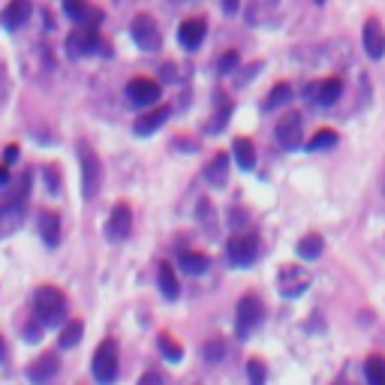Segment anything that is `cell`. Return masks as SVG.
<instances>
[{
  "mask_svg": "<svg viewBox=\"0 0 385 385\" xmlns=\"http://www.w3.org/2000/svg\"><path fill=\"white\" fill-rule=\"evenodd\" d=\"M34 310L45 329H57V325L67 322V298L57 286H39L34 295Z\"/></svg>",
  "mask_w": 385,
  "mask_h": 385,
  "instance_id": "obj_1",
  "label": "cell"
},
{
  "mask_svg": "<svg viewBox=\"0 0 385 385\" xmlns=\"http://www.w3.org/2000/svg\"><path fill=\"white\" fill-rule=\"evenodd\" d=\"M28 196H30V178L24 175L21 184H19V190L10 193L3 202H0V238H6V235H12V232H19V229H21Z\"/></svg>",
  "mask_w": 385,
  "mask_h": 385,
  "instance_id": "obj_2",
  "label": "cell"
},
{
  "mask_svg": "<svg viewBox=\"0 0 385 385\" xmlns=\"http://www.w3.org/2000/svg\"><path fill=\"white\" fill-rule=\"evenodd\" d=\"M79 163H81V199L91 202L100 190V157L85 142L79 145Z\"/></svg>",
  "mask_w": 385,
  "mask_h": 385,
  "instance_id": "obj_3",
  "label": "cell"
},
{
  "mask_svg": "<svg viewBox=\"0 0 385 385\" xmlns=\"http://www.w3.org/2000/svg\"><path fill=\"white\" fill-rule=\"evenodd\" d=\"M129 37H133V43L142 48V52H160V45H163L160 28L151 15H136L133 24H129Z\"/></svg>",
  "mask_w": 385,
  "mask_h": 385,
  "instance_id": "obj_4",
  "label": "cell"
},
{
  "mask_svg": "<svg viewBox=\"0 0 385 385\" xmlns=\"http://www.w3.org/2000/svg\"><path fill=\"white\" fill-rule=\"evenodd\" d=\"M259 322H262V301L256 295H244L238 301V316H235V331H238V337L247 340Z\"/></svg>",
  "mask_w": 385,
  "mask_h": 385,
  "instance_id": "obj_5",
  "label": "cell"
},
{
  "mask_svg": "<svg viewBox=\"0 0 385 385\" xmlns=\"http://www.w3.org/2000/svg\"><path fill=\"white\" fill-rule=\"evenodd\" d=\"M310 286V274L301 265H283L280 274H277V289H280L283 298H298L304 295Z\"/></svg>",
  "mask_w": 385,
  "mask_h": 385,
  "instance_id": "obj_6",
  "label": "cell"
},
{
  "mask_svg": "<svg viewBox=\"0 0 385 385\" xmlns=\"http://www.w3.org/2000/svg\"><path fill=\"white\" fill-rule=\"evenodd\" d=\"M94 376L100 382H114V376H118V346H114V340H103L100 349L94 352Z\"/></svg>",
  "mask_w": 385,
  "mask_h": 385,
  "instance_id": "obj_7",
  "label": "cell"
},
{
  "mask_svg": "<svg viewBox=\"0 0 385 385\" xmlns=\"http://www.w3.org/2000/svg\"><path fill=\"white\" fill-rule=\"evenodd\" d=\"M103 48V39L96 34V28H85L79 24V30H72L67 39V52L70 57H85V54H96Z\"/></svg>",
  "mask_w": 385,
  "mask_h": 385,
  "instance_id": "obj_8",
  "label": "cell"
},
{
  "mask_svg": "<svg viewBox=\"0 0 385 385\" xmlns=\"http://www.w3.org/2000/svg\"><path fill=\"white\" fill-rule=\"evenodd\" d=\"M226 250H229V259H232L235 268H247L259 256V241L253 235H232Z\"/></svg>",
  "mask_w": 385,
  "mask_h": 385,
  "instance_id": "obj_9",
  "label": "cell"
},
{
  "mask_svg": "<svg viewBox=\"0 0 385 385\" xmlns=\"http://www.w3.org/2000/svg\"><path fill=\"white\" fill-rule=\"evenodd\" d=\"M129 229H133V211H129L127 202H118L109 214V223H105V238L118 244L129 235Z\"/></svg>",
  "mask_w": 385,
  "mask_h": 385,
  "instance_id": "obj_10",
  "label": "cell"
},
{
  "mask_svg": "<svg viewBox=\"0 0 385 385\" xmlns=\"http://www.w3.org/2000/svg\"><path fill=\"white\" fill-rule=\"evenodd\" d=\"M301 133H304V121H301V114H283L280 121H277V142H280L286 151H298L301 147Z\"/></svg>",
  "mask_w": 385,
  "mask_h": 385,
  "instance_id": "obj_11",
  "label": "cell"
},
{
  "mask_svg": "<svg viewBox=\"0 0 385 385\" xmlns=\"http://www.w3.org/2000/svg\"><path fill=\"white\" fill-rule=\"evenodd\" d=\"M127 100L138 105V109H147V105L160 103V85L154 79H133L127 85Z\"/></svg>",
  "mask_w": 385,
  "mask_h": 385,
  "instance_id": "obj_12",
  "label": "cell"
},
{
  "mask_svg": "<svg viewBox=\"0 0 385 385\" xmlns=\"http://www.w3.org/2000/svg\"><path fill=\"white\" fill-rule=\"evenodd\" d=\"M362 39H364V52L379 61L385 54V28L379 24V19H367L364 21V30H362Z\"/></svg>",
  "mask_w": 385,
  "mask_h": 385,
  "instance_id": "obj_13",
  "label": "cell"
},
{
  "mask_svg": "<svg viewBox=\"0 0 385 385\" xmlns=\"http://www.w3.org/2000/svg\"><path fill=\"white\" fill-rule=\"evenodd\" d=\"M30 12H34V3H30V0H10L6 10L0 12V24H3L6 30H19L21 24L30 19Z\"/></svg>",
  "mask_w": 385,
  "mask_h": 385,
  "instance_id": "obj_14",
  "label": "cell"
},
{
  "mask_svg": "<svg viewBox=\"0 0 385 385\" xmlns=\"http://www.w3.org/2000/svg\"><path fill=\"white\" fill-rule=\"evenodd\" d=\"M307 94H310V100L319 103V105H334L340 100V94H343V81L337 76L325 79V81H319V85H310Z\"/></svg>",
  "mask_w": 385,
  "mask_h": 385,
  "instance_id": "obj_15",
  "label": "cell"
},
{
  "mask_svg": "<svg viewBox=\"0 0 385 385\" xmlns=\"http://www.w3.org/2000/svg\"><path fill=\"white\" fill-rule=\"evenodd\" d=\"M205 30H208L205 19H187V21H181V28H178V43L184 48H199L205 39Z\"/></svg>",
  "mask_w": 385,
  "mask_h": 385,
  "instance_id": "obj_16",
  "label": "cell"
},
{
  "mask_svg": "<svg viewBox=\"0 0 385 385\" xmlns=\"http://www.w3.org/2000/svg\"><path fill=\"white\" fill-rule=\"evenodd\" d=\"M166 121H169V105H157V109L145 112L142 118L136 121L133 133H136V136H151V133H157V129L166 124Z\"/></svg>",
  "mask_w": 385,
  "mask_h": 385,
  "instance_id": "obj_17",
  "label": "cell"
},
{
  "mask_svg": "<svg viewBox=\"0 0 385 385\" xmlns=\"http://www.w3.org/2000/svg\"><path fill=\"white\" fill-rule=\"evenodd\" d=\"M57 371H61V362H57L54 352H48V355H39L37 362L28 367V379L30 382H48Z\"/></svg>",
  "mask_w": 385,
  "mask_h": 385,
  "instance_id": "obj_18",
  "label": "cell"
},
{
  "mask_svg": "<svg viewBox=\"0 0 385 385\" xmlns=\"http://www.w3.org/2000/svg\"><path fill=\"white\" fill-rule=\"evenodd\" d=\"M39 235H43V241L48 247H57V244H61V217H57L54 211H45V214L39 217Z\"/></svg>",
  "mask_w": 385,
  "mask_h": 385,
  "instance_id": "obj_19",
  "label": "cell"
},
{
  "mask_svg": "<svg viewBox=\"0 0 385 385\" xmlns=\"http://www.w3.org/2000/svg\"><path fill=\"white\" fill-rule=\"evenodd\" d=\"M232 154H235V163L244 169V171H250L253 166H256V147H253L250 138H235V145H232Z\"/></svg>",
  "mask_w": 385,
  "mask_h": 385,
  "instance_id": "obj_20",
  "label": "cell"
},
{
  "mask_svg": "<svg viewBox=\"0 0 385 385\" xmlns=\"http://www.w3.org/2000/svg\"><path fill=\"white\" fill-rule=\"evenodd\" d=\"M205 178L214 187H223L229 178V154H217V157L208 163V169H205Z\"/></svg>",
  "mask_w": 385,
  "mask_h": 385,
  "instance_id": "obj_21",
  "label": "cell"
},
{
  "mask_svg": "<svg viewBox=\"0 0 385 385\" xmlns=\"http://www.w3.org/2000/svg\"><path fill=\"white\" fill-rule=\"evenodd\" d=\"M157 283H160V292L166 295L169 301H175V298H178V292H181V286H178V277H175V271H171L169 262H163V265H160Z\"/></svg>",
  "mask_w": 385,
  "mask_h": 385,
  "instance_id": "obj_22",
  "label": "cell"
},
{
  "mask_svg": "<svg viewBox=\"0 0 385 385\" xmlns=\"http://www.w3.org/2000/svg\"><path fill=\"white\" fill-rule=\"evenodd\" d=\"M208 256H205V253H196V250H184L181 253V268L187 274H193V277H199V274H205L208 271Z\"/></svg>",
  "mask_w": 385,
  "mask_h": 385,
  "instance_id": "obj_23",
  "label": "cell"
},
{
  "mask_svg": "<svg viewBox=\"0 0 385 385\" xmlns=\"http://www.w3.org/2000/svg\"><path fill=\"white\" fill-rule=\"evenodd\" d=\"M322 247H325V241L319 238V235H304V238L298 241V256L307 259V262H313V259L322 256Z\"/></svg>",
  "mask_w": 385,
  "mask_h": 385,
  "instance_id": "obj_24",
  "label": "cell"
},
{
  "mask_svg": "<svg viewBox=\"0 0 385 385\" xmlns=\"http://www.w3.org/2000/svg\"><path fill=\"white\" fill-rule=\"evenodd\" d=\"M157 346H160V352H163V358H169V362H175V364L184 358L181 343H178L175 337H171V334H166V331H163L160 337H157Z\"/></svg>",
  "mask_w": 385,
  "mask_h": 385,
  "instance_id": "obj_25",
  "label": "cell"
},
{
  "mask_svg": "<svg viewBox=\"0 0 385 385\" xmlns=\"http://www.w3.org/2000/svg\"><path fill=\"white\" fill-rule=\"evenodd\" d=\"M364 376H367V382H373V385H385V358L382 355H371L364 362Z\"/></svg>",
  "mask_w": 385,
  "mask_h": 385,
  "instance_id": "obj_26",
  "label": "cell"
},
{
  "mask_svg": "<svg viewBox=\"0 0 385 385\" xmlns=\"http://www.w3.org/2000/svg\"><path fill=\"white\" fill-rule=\"evenodd\" d=\"M81 334H85V325H81L79 319H72V322L63 325L61 340H57V343H61V349H72V346H76V343L81 340Z\"/></svg>",
  "mask_w": 385,
  "mask_h": 385,
  "instance_id": "obj_27",
  "label": "cell"
},
{
  "mask_svg": "<svg viewBox=\"0 0 385 385\" xmlns=\"http://www.w3.org/2000/svg\"><path fill=\"white\" fill-rule=\"evenodd\" d=\"M289 100H292V87L286 85V81H280V85H274V87H271V94H268L265 109H277V105H286Z\"/></svg>",
  "mask_w": 385,
  "mask_h": 385,
  "instance_id": "obj_28",
  "label": "cell"
},
{
  "mask_svg": "<svg viewBox=\"0 0 385 385\" xmlns=\"http://www.w3.org/2000/svg\"><path fill=\"white\" fill-rule=\"evenodd\" d=\"M337 145V133H334V129H319V133L310 138V151H325V147H334Z\"/></svg>",
  "mask_w": 385,
  "mask_h": 385,
  "instance_id": "obj_29",
  "label": "cell"
},
{
  "mask_svg": "<svg viewBox=\"0 0 385 385\" xmlns=\"http://www.w3.org/2000/svg\"><path fill=\"white\" fill-rule=\"evenodd\" d=\"M202 355H205V362H208V364L223 362V355H226V343H223V340H208V343H205V349H202Z\"/></svg>",
  "mask_w": 385,
  "mask_h": 385,
  "instance_id": "obj_30",
  "label": "cell"
},
{
  "mask_svg": "<svg viewBox=\"0 0 385 385\" xmlns=\"http://www.w3.org/2000/svg\"><path fill=\"white\" fill-rule=\"evenodd\" d=\"M63 12H67L72 21H81L91 12V6H87V0H63Z\"/></svg>",
  "mask_w": 385,
  "mask_h": 385,
  "instance_id": "obj_31",
  "label": "cell"
},
{
  "mask_svg": "<svg viewBox=\"0 0 385 385\" xmlns=\"http://www.w3.org/2000/svg\"><path fill=\"white\" fill-rule=\"evenodd\" d=\"M229 114H232V103H223V109H220L214 114V124L208 127V133H220V129L226 127V121H229Z\"/></svg>",
  "mask_w": 385,
  "mask_h": 385,
  "instance_id": "obj_32",
  "label": "cell"
},
{
  "mask_svg": "<svg viewBox=\"0 0 385 385\" xmlns=\"http://www.w3.org/2000/svg\"><path fill=\"white\" fill-rule=\"evenodd\" d=\"M247 376H250V382L262 385V382H265V364L256 362V358H253V362H247Z\"/></svg>",
  "mask_w": 385,
  "mask_h": 385,
  "instance_id": "obj_33",
  "label": "cell"
},
{
  "mask_svg": "<svg viewBox=\"0 0 385 385\" xmlns=\"http://www.w3.org/2000/svg\"><path fill=\"white\" fill-rule=\"evenodd\" d=\"M235 67H238V52H226L220 57V72H232Z\"/></svg>",
  "mask_w": 385,
  "mask_h": 385,
  "instance_id": "obj_34",
  "label": "cell"
},
{
  "mask_svg": "<svg viewBox=\"0 0 385 385\" xmlns=\"http://www.w3.org/2000/svg\"><path fill=\"white\" fill-rule=\"evenodd\" d=\"M238 6H241V0H223V12L226 15H235L238 12Z\"/></svg>",
  "mask_w": 385,
  "mask_h": 385,
  "instance_id": "obj_35",
  "label": "cell"
},
{
  "mask_svg": "<svg viewBox=\"0 0 385 385\" xmlns=\"http://www.w3.org/2000/svg\"><path fill=\"white\" fill-rule=\"evenodd\" d=\"M145 382H163V376H160V373H145V376H142V385H145Z\"/></svg>",
  "mask_w": 385,
  "mask_h": 385,
  "instance_id": "obj_36",
  "label": "cell"
},
{
  "mask_svg": "<svg viewBox=\"0 0 385 385\" xmlns=\"http://www.w3.org/2000/svg\"><path fill=\"white\" fill-rule=\"evenodd\" d=\"M15 157H19V147H15V145H10V147H6V163H12Z\"/></svg>",
  "mask_w": 385,
  "mask_h": 385,
  "instance_id": "obj_37",
  "label": "cell"
},
{
  "mask_svg": "<svg viewBox=\"0 0 385 385\" xmlns=\"http://www.w3.org/2000/svg\"><path fill=\"white\" fill-rule=\"evenodd\" d=\"M6 181H10V169L0 166V184H6Z\"/></svg>",
  "mask_w": 385,
  "mask_h": 385,
  "instance_id": "obj_38",
  "label": "cell"
},
{
  "mask_svg": "<svg viewBox=\"0 0 385 385\" xmlns=\"http://www.w3.org/2000/svg\"><path fill=\"white\" fill-rule=\"evenodd\" d=\"M3 352H6V349H3V340H0V358H3Z\"/></svg>",
  "mask_w": 385,
  "mask_h": 385,
  "instance_id": "obj_39",
  "label": "cell"
},
{
  "mask_svg": "<svg viewBox=\"0 0 385 385\" xmlns=\"http://www.w3.org/2000/svg\"><path fill=\"white\" fill-rule=\"evenodd\" d=\"M316 3H325V0H316Z\"/></svg>",
  "mask_w": 385,
  "mask_h": 385,
  "instance_id": "obj_40",
  "label": "cell"
}]
</instances>
